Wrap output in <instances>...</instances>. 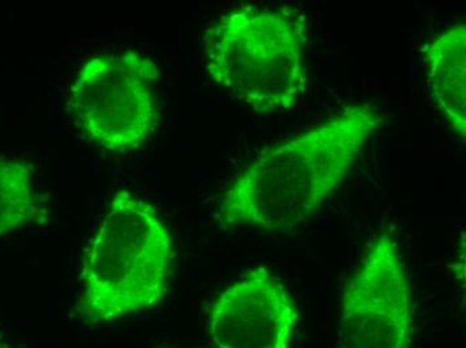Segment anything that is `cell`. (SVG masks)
Here are the masks:
<instances>
[{
	"label": "cell",
	"mask_w": 466,
	"mask_h": 348,
	"mask_svg": "<svg viewBox=\"0 0 466 348\" xmlns=\"http://www.w3.org/2000/svg\"><path fill=\"white\" fill-rule=\"evenodd\" d=\"M33 166L18 160L0 158V237L42 219Z\"/></svg>",
	"instance_id": "obj_8"
},
{
	"label": "cell",
	"mask_w": 466,
	"mask_h": 348,
	"mask_svg": "<svg viewBox=\"0 0 466 348\" xmlns=\"http://www.w3.org/2000/svg\"><path fill=\"white\" fill-rule=\"evenodd\" d=\"M172 234L155 206L116 192L84 259L76 313L85 323L118 321L167 293Z\"/></svg>",
	"instance_id": "obj_3"
},
{
	"label": "cell",
	"mask_w": 466,
	"mask_h": 348,
	"mask_svg": "<svg viewBox=\"0 0 466 348\" xmlns=\"http://www.w3.org/2000/svg\"><path fill=\"white\" fill-rule=\"evenodd\" d=\"M413 325L410 280L396 239L385 231L346 285L337 348H408Z\"/></svg>",
	"instance_id": "obj_5"
},
{
	"label": "cell",
	"mask_w": 466,
	"mask_h": 348,
	"mask_svg": "<svg viewBox=\"0 0 466 348\" xmlns=\"http://www.w3.org/2000/svg\"><path fill=\"white\" fill-rule=\"evenodd\" d=\"M0 348H10L7 346V343H5V339L0 336Z\"/></svg>",
	"instance_id": "obj_9"
},
{
	"label": "cell",
	"mask_w": 466,
	"mask_h": 348,
	"mask_svg": "<svg viewBox=\"0 0 466 348\" xmlns=\"http://www.w3.org/2000/svg\"><path fill=\"white\" fill-rule=\"evenodd\" d=\"M158 79L157 62L137 51L94 55L74 79L67 110L94 145L109 153L132 152L160 120Z\"/></svg>",
	"instance_id": "obj_4"
},
{
	"label": "cell",
	"mask_w": 466,
	"mask_h": 348,
	"mask_svg": "<svg viewBox=\"0 0 466 348\" xmlns=\"http://www.w3.org/2000/svg\"><path fill=\"white\" fill-rule=\"evenodd\" d=\"M437 109L459 137H466V25H451L423 47Z\"/></svg>",
	"instance_id": "obj_7"
},
{
	"label": "cell",
	"mask_w": 466,
	"mask_h": 348,
	"mask_svg": "<svg viewBox=\"0 0 466 348\" xmlns=\"http://www.w3.org/2000/svg\"><path fill=\"white\" fill-rule=\"evenodd\" d=\"M300 313L279 277L254 268L224 290L210 308L218 348H291Z\"/></svg>",
	"instance_id": "obj_6"
},
{
	"label": "cell",
	"mask_w": 466,
	"mask_h": 348,
	"mask_svg": "<svg viewBox=\"0 0 466 348\" xmlns=\"http://www.w3.org/2000/svg\"><path fill=\"white\" fill-rule=\"evenodd\" d=\"M309 24L289 7H241L204 36L207 72L258 114L289 112L309 92Z\"/></svg>",
	"instance_id": "obj_2"
},
{
	"label": "cell",
	"mask_w": 466,
	"mask_h": 348,
	"mask_svg": "<svg viewBox=\"0 0 466 348\" xmlns=\"http://www.w3.org/2000/svg\"><path fill=\"white\" fill-rule=\"evenodd\" d=\"M382 121L373 104H354L267 150L224 192L216 219L268 234L294 231L339 189Z\"/></svg>",
	"instance_id": "obj_1"
}]
</instances>
